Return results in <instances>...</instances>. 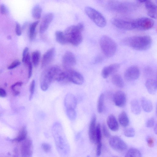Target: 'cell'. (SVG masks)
Segmentation results:
<instances>
[{
    "mask_svg": "<svg viewBox=\"0 0 157 157\" xmlns=\"http://www.w3.org/2000/svg\"><path fill=\"white\" fill-rule=\"evenodd\" d=\"M122 43L134 50L145 51L151 47L152 40L149 36H134L124 39Z\"/></svg>",
    "mask_w": 157,
    "mask_h": 157,
    "instance_id": "6da1fadb",
    "label": "cell"
},
{
    "mask_svg": "<svg viewBox=\"0 0 157 157\" xmlns=\"http://www.w3.org/2000/svg\"><path fill=\"white\" fill-rule=\"evenodd\" d=\"M83 28V25L80 23L76 25L71 26L65 30L64 34L68 43L75 46L79 45L82 41L81 32Z\"/></svg>",
    "mask_w": 157,
    "mask_h": 157,
    "instance_id": "7a4b0ae2",
    "label": "cell"
},
{
    "mask_svg": "<svg viewBox=\"0 0 157 157\" xmlns=\"http://www.w3.org/2000/svg\"><path fill=\"white\" fill-rule=\"evenodd\" d=\"M52 130L57 148L61 151H64V153L67 151L68 144L61 126L59 123H55Z\"/></svg>",
    "mask_w": 157,
    "mask_h": 157,
    "instance_id": "3957f363",
    "label": "cell"
},
{
    "mask_svg": "<svg viewBox=\"0 0 157 157\" xmlns=\"http://www.w3.org/2000/svg\"><path fill=\"white\" fill-rule=\"evenodd\" d=\"M100 44L103 53L106 57H110L115 54L117 45L112 38L107 36H103L100 39Z\"/></svg>",
    "mask_w": 157,
    "mask_h": 157,
    "instance_id": "277c9868",
    "label": "cell"
},
{
    "mask_svg": "<svg viewBox=\"0 0 157 157\" xmlns=\"http://www.w3.org/2000/svg\"><path fill=\"white\" fill-rule=\"evenodd\" d=\"M85 11L87 16L98 27L103 28L106 25V19L99 12L94 8L87 6Z\"/></svg>",
    "mask_w": 157,
    "mask_h": 157,
    "instance_id": "5b68a950",
    "label": "cell"
},
{
    "mask_svg": "<svg viewBox=\"0 0 157 157\" xmlns=\"http://www.w3.org/2000/svg\"><path fill=\"white\" fill-rule=\"evenodd\" d=\"M65 73L66 81L77 85H81L83 83V77L77 71L69 69H66Z\"/></svg>",
    "mask_w": 157,
    "mask_h": 157,
    "instance_id": "8992f818",
    "label": "cell"
},
{
    "mask_svg": "<svg viewBox=\"0 0 157 157\" xmlns=\"http://www.w3.org/2000/svg\"><path fill=\"white\" fill-rule=\"evenodd\" d=\"M135 29L141 30H146L152 28L154 25V21L151 18L142 17L134 21Z\"/></svg>",
    "mask_w": 157,
    "mask_h": 157,
    "instance_id": "52a82bcc",
    "label": "cell"
},
{
    "mask_svg": "<svg viewBox=\"0 0 157 157\" xmlns=\"http://www.w3.org/2000/svg\"><path fill=\"white\" fill-rule=\"evenodd\" d=\"M109 143L110 146L117 151H125L127 148V144L120 137L117 136H115L111 137Z\"/></svg>",
    "mask_w": 157,
    "mask_h": 157,
    "instance_id": "ba28073f",
    "label": "cell"
},
{
    "mask_svg": "<svg viewBox=\"0 0 157 157\" xmlns=\"http://www.w3.org/2000/svg\"><path fill=\"white\" fill-rule=\"evenodd\" d=\"M111 21L115 27L120 29L129 30L135 29L134 22H130L117 18H113Z\"/></svg>",
    "mask_w": 157,
    "mask_h": 157,
    "instance_id": "9c48e42d",
    "label": "cell"
},
{
    "mask_svg": "<svg viewBox=\"0 0 157 157\" xmlns=\"http://www.w3.org/2000/svg\"><path fill=\"white\" fill-rule=\"evenodd\" d=\"M50 73L53 81L62 82L66 81L65 71L57 66H52L48 68Z\"/></svg>",
    "mask_w": 157,
    "mask_h": 157,
    "instance_id": "30bf717a",
    "label": "cell"
},
{
    "mask_svg": "<svg viewBox=\"0 0 157 157\" xmlns=\"http://www.w3.org/2000/svg\"><path fill=\"white\" fill-rule=\"evenodd\" d=\"M140 75V71L138 67L132 66L128 68L124 74V77L129 81H134L138 79Z\"/></svg>",
    "mask_w": 157,
    "mask_h": 157,
    "instance_id": "8fae6325",
    "label": "cell"
},
{
    "mask_svg": "<svg viewBox=\"0 0 157 157\" xmlns=\"http://www.w3.org/2000/svg\"><path fill=\"white\" fill-rule=\"evenodd\" d=\"M62 63L63 66L65 69H71L72 67L75 66L76 63L74 55L71 52L67 51L63 57Z\"/></svg>",
    "mask_w": 157,
    "mask_h": 157,
    "instance_id": "7c38bea8",
    "label": "cell"
},
{
    "mask_svg": "<svg viewBox=\"0 0 157 157\" xmlns=\"http://www.w3.org/2000/svg\"><path fill=\"white\" fill-rule=\"evenodd\" d=\"M53 81L48 69L45 70L41 77L40 86L42 90L44 91H46Z\"/></svg>",
    "mask_w": 157,
    "mask_h": 157,
    "instance_id": "4fadbf2b",
    "label": "cell"
},
{
    "mask_svg": "<svg viewBox=\"0 0 157 157\" xmlns=\"http://www.w3.org/2000/svg\"><path fill=\"white\" fill-rule=\"evenodd\" d=\"M54 15L52 13H49L45 15L43 17L42 21L39 31L41 34H43L48 29L49 26L53 21Z\"/></svg>",
    "mask_w": 157,
    "mask_h": 157,
    "instance_id": "5bb4252c",
    "label": "cell"
},
{
    "mask_svg": "<svg viewBox=\"0 0 157 157\" xmlns=\"http://www.w3.org/2000/svg\"><path fill=\"white\" fill-rule=\"evenodd\" d=\"M55 54L54 48H52L48 50L43 55L42 57L41 67L44 68L47 66L53 61Z\"/></svg>",
    "mask_w": 157,
    "mask_h": 157,
    "instance_id": "9a60e30c",
    "label": "cell"
},
{
    "mask_svg": "<svg viewBox=\"0 0 157 157\" xmlns=\"http://www.w3.org/2000/svg\"><path fill=\"white\" fill-rule=\"evenodd\" d=\"M120 67V64H114L105 67L102 70L101 75L104 78H106L110 75L116 72L119 69Z\"/></svg>",
    "mask_w": 157,
    "mask_h": 157,
    "instance_id": "2e32d148",
    "label": "cell"
},
{
    "mask_svg": "<svg viewBox=\"0 0 157 157\" xmlns=\"http://www.w3.org/2000/svg\"><path fill=\"white\" fill-rule=\"evenodd\" d=\"M114 101L117 107H122L125 106L127 101L126 94L122 91H117L114 95Z\"/></svg>",
    "mask_w": 157,
    "mask_h": 157,
    "instance_id": "e0dca14e",
    "label": "cell"
},
{
    "mask_svg": "<svg viewBox=\"0 0 157 157\" xmlns=\"http://www.w3.org/2000/svg\"><path fill=\"white\" fill-rule=\"evenodd\" d=\"M96 116L94 115L91 119L89 127V136L90 141L94 144L96 143Z\"/></svg>",
    "mask_w": 157,
    "mask_h": 157,
    "instance_id": "ac0fdd59",
    "label": "cell"
},
{
    "mask_svg": "<svg viewBox=\"0 0 157 157\" xmlns=\"http://www.w3.org/2000/svg\"><path fill=\"white\" fill-rule=\"evenodd\" d=\"M110 8L117 11H126L129 10L130 7L129 4L118 2H112L110 3Z\"/></svg>",
    "mask_w": 157,
    "mask_h": 157,
    "instance_id": "d6986e66",
    "label": "cell"
},
{
    "mask_svg": "<svg viewBox=\"0 0 157 157\" xmlns=\"http://www.w3.org/2000/svg\"><path fill=\"white\" fill-rule=\"evenodd\" d=\"M64 105L66 109H75L77 105L76 100L73 95L69 94L65 98Z\"/></svg>",
    "mask_w": 157,
    "mask_h": 157,
    "instance_id": "ffe728a7",
    "label": "cell"
},
{
    "mask_svg": "<svg viewBox=\"0 0 157 157\" xmlns=\"http://www.w3.org/2000/svg\"><path fill=\"white\" fill-rule=\"evenodd\" d=\"M146 8L149 16L154 19L157 18V6L151 1L146 3Z\"/></svg>",
    "mask_w": 157,
    "mask_h": 157,
    "instance_id": "44dd1931",
    "label": "cell"
},
{
    "mask_svg": "<svg viewBox=\"0 0 157 157\" xmlns=\"http://www.w3.org/2000/svg\"><path fill=\"white\" fill-rule=\"evenodd\" d=\"M107 123L109 128L113 131L115 132L118 130L119 124L114 115H110L108 116Z\"/></svg>",
    "mask_w": 157,
    "mask_h": 157,
    "instance_id": "7402d4cb",
    "label": "cell"
},
{
    "mask_svg": "<svg viewBox=\"0 0 157 157\" xmlns=\"http://www.w3.org/2000/svg\"><path fill=\"white\" fill-rule=\"evenodd\" d=\"M146 86L149 93L150 94L154 95L156 93L157 88L156 81L151 79H148L146 82Z\"/></svg>",
    "mask_w": 157,
    "mask_h": 157,
    "instance_id": "603a6c76",
    "label": "cell"
},
{
    "mask_svg": "<svg viewBox=\"0 0 157 157\" xmlns=\"http://www.w3.org/2000/svg\"><path fill=\"white\" fill-rule=\"evenodd\" d=\"M141 105L144 111L146 112H151L153 109V104L151 101L145 97H142L141 99Z\"/></svg>",
    "mask_w": 157,
    "mask_h": 157,
    "instance_id": "cb8c5ba5",
    "label": "cell"
},
{
    "mask_svg": "<svg viewBox=\"0 0 157 157\" xmlns=\"http://www.w3.org/2000/svg\"><path fill=\"white\" fill-rule=\"evenodd\" d=\"M131 108L134 114L139 115L141 112V107L139 101L137 100H134L131 103Z\"/></svg>",
    "mask_w": 157,
    "mask_h": 157,
    "instance_id": "d4e9b609",
    "label": "cell"
},
{
    "mask_svg": "<svg viewBox=\"0 0 157 157\" xmlns=\"http://www.w3.org/2000/svg\"><path fill=\"white\" fill-rule=\"evenodd\" d=\"M23 153L26 156H30L32 155V141L30 140H28L25 142Z\"/></svg>",
    "mask_w": 157,
    "mask_h": 157,
    "instance_id": "484cf974",
    "label": "cell"
},
{
    "mask_svg": "<svg viewBox=\"0 0 157 157\" xmlns=\"http://www.w3.org/2000/svg\"><path fill=\"white\" fill-rule=\"evenodd\" d=\"M112 81L113 84L117 87L122 88L124 86L122 78L119 74H116L113 75L112 78Z\"/></svg>",
    "mask_w": 157,
    "mask_h": 157,
    "instance_id": "4316f807",
    "label": "cell"
},
{
    "mask_svg": "<svg viewBox=\"0 0 157 157\" xmlns=\"http://www.w3.org/2000/svg\"><path fill=\"white\" fill-rule=\"evenodd\" d=\"M119 120L121 125L124 127H126L129 125V119L127 114L125 112H123L120 114Z\"/></svg>",
    "mask_w": 157,
    "mask_h": 157,
    "instance_id": "83f0119b",
    "label": "cell"
},
{
    "mask_svg": "<svg viewBox=\"0 0 157 157\" xmlns=\"http://www.w3.org/2000/svg\"><path fill=\"white\" fill-rule=\"evenodd\" d=\"M56 40L57 42L62 45H65L68 43L64 33L61 31H58L55 33Z\"/></svg>",
    "mask_w": 157,
    "mask_h": 157,
    "instance_id": "f1b7e54d",
    "label": "cell"
},
{
    "mask_svg": "<svg viewBox=\"0 0 157 157\" xmlns=\"http://www.w3.org/2000/svg\"><path fill=\"white\" fill-rule=\"evenodd\" d=\"M42 9L39 5H36L33 9L32 15L33 17L36 19H40L42 15Z\"/></svg>",
    "mask_w": 157,
    "mask_h": 157,
    "instance_id": "f546056e",
    "label": "cell"
},
{
    "mask_svg": "<svg viewBox=\"0 0 157 157\" xmlns=\"http://www.w3.org/2000/svg\"><path fill=\"white\" fill-rule=\"evenodd\" d=\"M39 22V21H36L30 25L29 30V37L31 40H33L36 36V29Z\"/></svg>",
    "mask_w": 157,
    "mask_h": 157,
    "instance_id": "4dcf8cb0",
    "label": "cell"
},
{
    "mask_svg": "<svg viewBox=\"0 0 157 157\" xmlns=\"http://www.w3.org/2000/svg\"><path fill=\"white\" fill-rule=\"evenodd\" d=\"M41 54L38 51H36L33 53L32 59L33 63L35 67L38 66L40 62Z\"/></svg>",
    "mask_w": 157,
    "mask_h": 157,
    "instance_id": "1f68e13d",
    "label": "cell"
},
{
    "mask_svg": "<svg viewBox=\"0 0 157 157\" xmlns=\"http://www.w3.org/2000/svg\"><path fill=\"white\" fill-rule=\"evenodd\" d=\"M127 157H141V154L138 149L131 148L129 150L125 156Z\"/></svg>",
    "mask_w": 157,
    "mask_h": 157,
    "instance_id": "d6a6232c",
    "label": "cell"
},
{
    "mask_svg": "<svg viewBox=\"0 0 157 157\" xmlns=\"http://www.w3.org/2000/svg\"><path fill=\"white\" fill-rule=\"evenodd\" d=\"M104 95L102 94L100 96L98 100L97 104V110L99 113H101L103 112L104 106Z\"/></svg>",
    "mask_w": 157,
    "mask_h": 157,
    "instance_id": "836d02e7",
    "label": "cell"
},
{
    "mask_svg": "<svg viewBox=\"0 0 157 157\" xmlns=\"http://www.w3.org/2000/svg\"><path fill=\"white\" fill-rule=\"evenodd\" d=\"M27 134V129L25 127H23L20 132L18 137L15 139V141H21L24 140L26 138Z\"/></svg>",
    "mask_w": 157,
    "mask_h": 157,
    "instance_id": "e575fe53",
    "label": "cell"
},
{
    "mask_svg": "<svg viewBox=\"0 0 157 157\" xmlns=\"http://www.w3.org/2000/svg\"><path fill=\"white\" fill-rule=\"evenodd\" d=\"M66 112L67 116L70 120L74 121L75 120L76 113L75 109H66Z\"/></svg>",
    "mask_w": 157,
    "mask_h": 157,
    "instance_id": "d590c367",
    "label": "cell"
},
{
    "mask_svg": "<svg viewBox=\"0 0 157 157\" xmlns=\"http://www.w3.org/2000/svg\"><path fill=\"white\" fill-rule=\"evenodd\" d=\"M96 137L97 144L101 142L102 134L100 124H98L96 127Z\"/></svg>",
    "mask_w": 157,
    "mask_h": 157,
    "instance_id": "8d00e7d4",
    "label": "cell"
},
{
    "mask_svg": "<svg viewBox=\"0 0 157 157\" xmlns=\"http://www.w3.org/2000/svg\"><path fill=\"white\" fill-rule=\"evenodd\" d=\"M124 134L127 137H133L135 135V131L133 128H130L124 131Z\"/></svg>",
    "mask_w": 157,
    "mask_h": 157,
    "instance_id": "74e56055",
    "label": "cell"
},
{
    "mask_svg": "<svg viewBox=\"0 0 157 157\" xmlns=\"http://www.w3.org/2000/svg\"><path fill=\"white\" fill-rule=\"evenodd\" d=\"M35 87V81L33 80L31 82L30 87V96L29 100H31L33 96L34 95Z\"/></svg>",
    "mask_w": 157,
    "mask_h": 157,
    "instance_id": "f35d334b",
    "label": "cell"
},
{
    "mask_svg": "<svg viewBox=\"0 0 157 157\" xmlns=\"http://www.w3.org/2000/svg\"><path fill=\"white\" fill-rule=\"evenodd\" d=\"M42 148L44 151L46 153L50 151L51 149L50 145L47 143H43L42 145Z\"/></svg>",
    "mask_w": 157,
    "mask_h": 157,
    "instance_id": "ab89813d",
    "label": "cell"
},
{
    "mask_svg": "<svg viewBox=\"0 0 157 157\" xmlns=\"http://www.w3.org/2000/svg\"><path fill=\"white\" fill-rule=\"evenodd\" d=\"M148 146L149 147H153L154 144V139L153 137L149 136L146 139Z\"/></svg>",
    "mask_w": 157,
    "mask_h": 157,
    "instance_id": "60d3db41",
    "label": "cell"
},
{
    "mask_svg": "<svg viewBox=\"0 0 157 157\" xmlns=\"http://www.w3.org/2000/svg\"><path fill=\"white\" fill-rule=\"evenodd\" d=\"M103 132L104 135L106 137H109L110 135L108 131L106 126L103 124L102 127Z\"/></svg>",
    "mask_w": 157,
    "mask_h": 157,
    "instance_id": "b9f144b4",
    "label": "cell"
},
{
    "mask_svg": "<svg viewBox=\"0 0 157 157\" xmlns=\"http://www.w3.org/2000/svg\"><path fill=\"white\" fill-rule=\"evenodd\" d=\"M155 121L153 117L149 119L146 123V127L148 128H151L154 126Z\"/></svg>",
    "mask_w": 157,
    "mask_h": 157,
    "instance_id": "7bdbcfd3",
    "label": "cell"
},
{
    "mask_svg": "<svg viewBox=\"0 0 157 157\" xmlns=\"http://www.w3.org/2000/svg\"><path fill=\"white\" fill-rule=\"evenodd\" d=\"M21 63L19 61L16 60L13 62L8 67V69H11L17 67L20 65Z\"/></svg>",
    "mask_w": 157,
    "mask_h": 157,
    "instance_id": "ee69618b",
    "label": "cell"
},
{
    "mask_svg": "<svg viewBox=\"0 0 157 157\" xmlns=\"http://www.w3.org/2000/svg\"><path fill=\"white\" fill-rule=\"evenodd\" d=\"M16 33L18 36H20L22 34V31L20 25L16 22Z\"/></svg>",
    "mask_w": 157,
    "mask_h": 157,
    "instance_id": "f6af8a7d",
    "label": "cell"
},
{
    "mask_svg": "<svg viewBox=\"0 0 157 157\" xmlns=\"http://www.w3.org/2000/svg\"><path fill=\"white\" fill-rule=\"evenodd\" d=\"M97 144L98 145L96 150V155L98 156H99L101 154L102 144L101 142Z\"/></svg>",
    "mask_w": 157,
    "mask_h": 157,
    "instance_id": "bcb514c9",
    "label": "cell"
},
{
    "mask_svg": "<svg viewBox=\"0 0 157 157\" xmlns=\"http://www.w3.org/2000/svg\"><path fill=\"white\" fill-rule=\"evenodd\" d=\"M28 51L29 49L28 47H25L23 50V57L22 59V61L23 62H25V58L26 56L27 55L28 53Z\"/></svg>",
    "mask_w": 157,
    "mask_h": 157,
    "instance_id": "7dc6e473",
    "label": "cell"
},
{
    "mask_svg": "<svg viewBox=\"0 0 157 157\" xmlns=\"http://www.w3.org/2000/svg\"><path fill=\"white\" fill-rule=\"evenodd\" d=\"M103 60V57L100 56H97L95 59L94 63L95 64L100 63Z\"/></svg>",
    "mask_w": 157,
    "mask_h": 157,
    "instance_id": "c3c4849f",
    "label": "cell"
},
{
    "mask_svg": "<svg viewBox=\"0 0 157 157\" xmlns=\"http://www.w3.org/2000/svg\"><path fill=\"white\" fill-rule=\"evenodd\" d=\"M0 12L2 15H5L6 13V10L5 6L4 4L0 6Z\"/></svg>",
    "mask_w": 157,
    "mask_h": 157,
    "instance_id": "681fc988",
    "label": "cell"
},
{
    "mask_svg": "<svg viewBox=\"0 0 157 157\" xmlns=\"http://www.w3.org/2000/svg\"><path fill=\"white\" fill-rule=\"evenodd\" d=\"M28 65V78H30L32 76V63L30 62Z\"/></svg>",
    "mask_w": 157,
    "mask_h": 157,
    "instance_id": "f907efd6",
    "label": "cell"
},
{
    "mask_svg": "<svg viewBox=\"0 0 157 157\" xmlns=\"http://www.w3.org/2000/svg\"><path fill=\"white\" fill-rule=\"evenodd\" d=\"M31 62L30 57L29 54L28 53L26 56L24 62L28 65Z\"/></svg>",
    "mask_w": 157,
    "mask_h": 157,
    "instance_id": "816d5d0a",
    "label": "cell"
},
{
    "mask_svg": "<svg viewBox=\"0 0 157 157\" xmlns=\"http://www.w3.org/2000/svg\"><path fill=\"white\" fill-rule=\"evenodd\" d=\"M6 95L5 91L3 89L0 88V97H4Z\"/></svg>",
    "mask_w": 157,
    "mask_h": 157,
    "instance_id": "f5cc1de1",
    "label": "cell"
},
{
    "mask_svg": "<svg viewBox=\"0 0 157 157\" xmlns=\"http://www.w3.org/2000/svg\"><path fill=\"white\" fill-rule=\"evenodd\" d=\"M23 84V83L22 82H18L15 83V84L12 85L11 87V89L12 90H13L15 89V87L18 86H21Z\"/></svg>",
    "mask_w": 157,
    "mask_h": 157,
    "instance_id": "db71d44e",
    "label": "cell"
},
{
    "mask_svg": "<svg viewBox=\"0 0 157 157\" xmlns=\"http://www.w3.org/2000/svg\"><path fill=\"white\" fill-rule=\"evenodd\" d=\"M136 1H138L139 2L141 3H146L148 1H151V0H136Z\"/></svg>",
    "mask_w": 157,
    "mask_h": 157,
    "instance_id": "11a10c76",
    "label": "cell"
},
{
    "mask_svg": "<svg viewBox=\"0 0 157 157\" xmlns=\"http://www.w3.org/2000/svg\"><path fill=\"white\" fill-rule=\"evenodd\" d=\"M154 130L155 133L156 134H157V126H156H156L155 127Z\"/></svg>",
    "mask_w": 157,
    "mask_h": 157,
    "instance_id": "9f6ffc18",
    "label": "cell"
}]
</instances>
